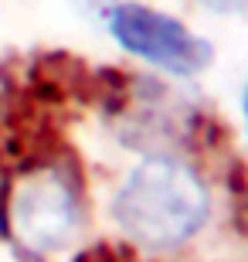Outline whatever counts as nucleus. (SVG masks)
<instances>
[{"mask_svg": "<svg viewBox=\"0 0 248 262\" xmlns=\"http://www.w3.org/2000/svg\"><path fill=\"white\" fill-rule=\"evenodd\" d=\"M116 225L143 249H181L211 214L208 184L191 164L156 154L129 170L112 201Z\"/></svg>", "mask_w": 248, "mask_h": 262, "instance_id": "f257e3e1", "label": "nucleus"}, {"mask_svg": "<svg viewBox=\"0 0 248 262\" xmlns=\"http://www.w3.org/2000/svg\"><path fill=\"white\" fill-rule=\"evenodd\" d=\"M7 232L20 252L34 259L68 252L82 235L85 208L72 170L61 164H34L10 181L4 201Z\"/></svg>", "mask_w": 248, "mask_h": 262, "instance_id": "f03ea898", "label": "nucleus"}, {"mask_svg": "<svg viewBox=\"0 0 248 262\" xmlns=\"http://www.w3.org/2000/svg\"><path fill=\"white\" fill-rule=\"evenodd\" d=\"M105 31L133 58L160 68V72H170V75H197L214 58L211 41L194 34L184 20L156 7H146V4H133V0L109 4Z\"/></svg>", "mask_w": 248, "mask_h": 262, "instance_id": "7ed1b4c3", "label": "nucleus"}, {"mask_svg": "<svg viewBox=\"0 0 248 262\" xmlns=\"http://www.w3.org/2000/svg\"><path fill=\"white\" fill-rule=\"evenodd\" d=\"M241 116H245V133H248V78H245V92H241Z\"/></svg>", "mask_w": 248, "mask_h": 262, "instance_id": "20e7f679", "label": "nucleus"}]
</instances>
